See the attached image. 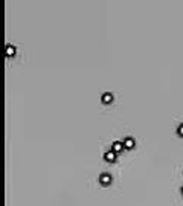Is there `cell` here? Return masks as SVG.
<instances>
[{
	"label": "cell",
	"mask_w": 183,
	"mask_h": 206,
	"mask_svg": "<svg viewBox=\"0 0 183 206\" xmlns=\"http://www.w3.org/2000/svg\"><path fill=\"white\" fill-rule=\"evenodd\" d=\"M177 133H178V136H181V138H183V124H181V125H178Z\"/></svg>",
	"instance_id": "cell-7"
},
{
	"label": "cell",
	"mask_w": 183,
	"mask_h": 206,
	"mask_svg": "<svg viewBox=\"0 0 183 206\" xmlns=\"http://www.w3.org/2000/svg\"><path fill=\"white\" fill-rule=\"evenodd\" d=\"M112 150L113 151H116V153H121L122 150H125V147H124V144L122 142H113V145H112Z\"/></svg>",
	"instance_id": "cell-3"
},
{
	"label": "cell",
	"mask_w": 183,
	"mask_h": 206,
	"mask_svg": "<svg viewBox=\"0 0 183 206\" xmlns=\"http://www.w3.org/2000/svg\"><path fill=\"white\" fill-rule=\"evenodd\" d=\"M14 54H16V47L11 46V44H8L6 46V57H12Z\"/></svg>",
	"instance_id": "cell-6"
},
{
	"label": "cell",
	"mask_w": 183,
	"mask_h": 206,
	"mask_svg": "<svg viewBox=\"0 0 183 206\" xmlns=\"http://www.w3.org/2000/svg\"><path fill=\"white\" fill-rule=\"evenodd\" d=\"M104 159H105L107 162H110V163H113V162L116 160V151H113V150H110V151H107V153L104 154Z\"/></svg>",
	"instance_id": "cell-2"
},
{
	"label": "cell",
	"mask_w": 183,
	"mask_h": 206,
	"mask_svg": "<svg viewBox=\"0 0 183 206\" xmlns=\"http://www.w3.org/2000/svg\"><path fill=\"white\" fill-rule=\"evenodd\" d=\"M112 101H113V95H112V93L107 92V93L102 95V102H104V104H110Z\"/></svg>",
	"instance_id": "cell-5"
},
{
	"label": "cell",
	"mask_w": 183,
	"mask_h": 206,
	"mask_svg": "<svg viewBox=\"0 0 183 206\" xmlns=\"http://www.w3.org/2000/svg\"><path fill=\"white\" fill-rule=\"evenodd\" d=\"M181 194H183V188H181Z\"/></svg>",
	"instance_id": "cell-8"
},
{
	"label": "cell",
	"mask_w": 183,
	"mask_h": 206,
	"mask_svg": "<svg viewBox=\"0 0 183 206\" xmlns=\"http://www.w3.org/2000/svg\"><path fill=\"white\" fill-rule=\"evenodd\" d=\"M124 147H125V150L134 148V139H133V138H127V139L124 141Z\"/></svg>",
	"instance_id": "cell-4"
},
{
	"label": "cell",
	"mask_w": 183,
	"mask_h": 206,
	"mask_svg": "<svg viewBox=\"0 0 183 206\" xmlns=\"http://www.w3.org/2000/svg\"><path fill=\"white\" fill-rule=\"evenodd\" d=\"M99 183H101L102 186H109V185L112 183V176H110V174H102V176L99 177Z\"/></svg>",
	"instance_id": "cell-1"
}]
</instances>
